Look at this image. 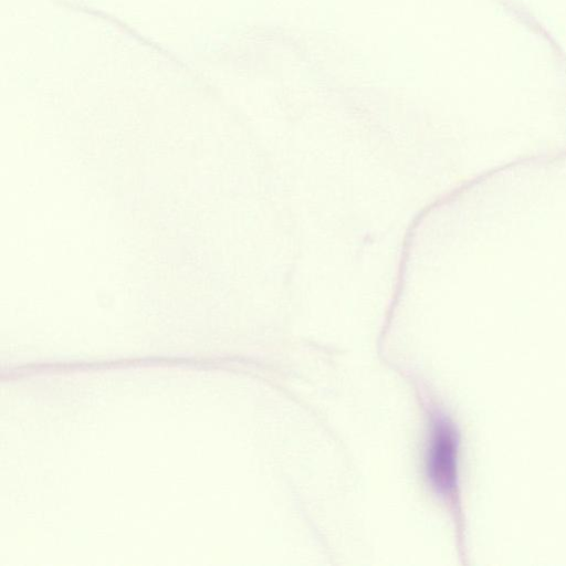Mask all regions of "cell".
Masks as SVG:
<instances>
[{"label":"cell","instance_id":"obj_1","mask_svg":"<svg viewBox=\"0 0 566 566\" xmlns=\"http://www.w3.org/2000/svg\"><path fill=\"white\" fill-rule=\"evenodd\" d=\"M459 436L449 419L436 417L428 436L424 471L431 488L444 497L458 488Z\"/></svg>","mask_w":566,"mask_h":566}]
</instances>
